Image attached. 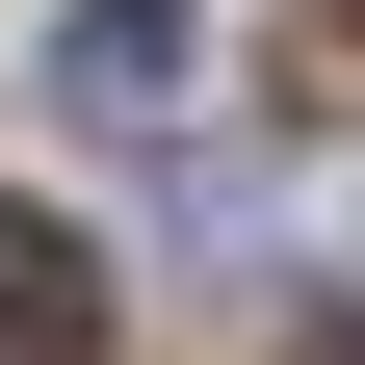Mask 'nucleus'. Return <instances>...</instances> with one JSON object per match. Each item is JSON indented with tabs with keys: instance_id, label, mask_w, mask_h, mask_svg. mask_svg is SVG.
<instances>
[{
	"instance_id": "nucleus-1",
	"label": "nucleus",
	"mask_w": 365,
	"mask_h": 365,
	"mask_svg": "<svg viewBox=\"0 0 365 365\" xmlns=\"http://www.w3.org/2000/svg\"><path fill=\"white\" fill-rule=\"evenodd\" d=\"M53 105L78 130H182L209 105V26H182V0H53Z\"/></svg>"
},
{
	"instance_id": "nucleus-2",
	"label": "nucleus",
	"mask_w": 365,
	"mask_h": 365,
	"mask_svg": "<svg viewBox=\"0 0 365 365\" xmlns=\"http://www.w3.org/2000/svg\"><path fill=\"white\" fill-rule=\"evenodd\" d=\"M0 365H105V235L78 209H0Z\"/></svg>"
},
{
	"instance_id": "nucleus-3",
	"label": "nucleus",
	"mask_w": 365,
	"mask_h": 365,
	"mask_svg": "<svg viewBox=\"0 0 365 365\" xmlns=\"http://www.w3.org/2000/svg\"><path fill=\"white\" fill-rule=\"evenodd\" d=\"M287 365H365V339H287Z\"/></svg>"
},
{
	"instance_id": "nucleus-4",
	"label": "nucleus",
	"mask_w": 365,
	"mask_h": 365,
	"mask_svg": "<svg viewBox=\"0 0 365 365\" xmlns=\"http://www.w3.org/2000/svg\"><path fill=\"white\" fill-rule=\"evenodd\" d=\"M313 26H365V0H313Z\"/></svg>"
}]
</instances>
